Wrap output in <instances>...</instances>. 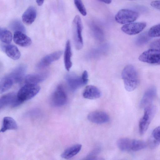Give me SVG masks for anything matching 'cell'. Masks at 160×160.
<instances>
[{
	"mask_svg": "<svg viewBox=\"0 0 160 160\" xmlns=\"http://www.w3.org/2000/svg\"><path fill=\"white\" fill-rule=\"evenodd\" d=\"M122 77L127 91H132L137 88L139 81L137 72L132 65H128L124 68L122 72Z\"/></svg>",
	"mask_w": 160,
	"mask_h": 160,
	"instance_id": "6da1fadb",
	"label": "cell"
},
{
	"mask_svg": "<svg viewBox=\"0 0 160 160\" xmlns=\"http://www.w3.org/2000/svg\"><path fill=\"white\" fill-rule=\"evenodd\" d=\"M40 89V87L37 84H26L18 91L17 94L18 99L22 104L35 97Z\"/></svg>",
	"mask_w": 160,
	"mask_h": 160,
	"instance_id": "7a4b0ae2",
	"label": "cell"
},
{
	"mask_svg": "<svg viewBox=\"0 0 160 160\" xmlns=\"http://www.w3.org/2000/svg\"><path fill=\"white\" fill-rule=\"evenodd\" d=\"M144 109L143 115L140 119L139 123V132L141 135H143L147 131L156 111V107L152 104Z\"/></svg>",
	"mask_w": 160,
	"mask_h": 160,
	"instance_id": "3957f363",
	"label": "cell"
},
{
	"mask_svg": "<svg viewBox=\"0 0 160 160\" xmlns=\"http://www.w3.org/2000/svg\"><path fill=\"white\" fill-rule=\"evenodd\" d=\"M83 25L80 16L76 15L72 22V29L75 47L77 49L79 50L83 46L82 36Z\"/></svg>",
	"mask_w": 160,
	"mask_h": 160,
	"instance_id": "277c9868",
	"label": "cell"
},
{
	"mask_svg": "<svg viewBox=\"0 0 160 160\" xmlns=\"http://www.w3.org/2000/svg\"><path fill=\"white\" fill-rule=\"evenodd\" d=\"M138 16L139 13L136 11L128 9H122L118 12L115 18L118 23L125 24L134 22Z\"/></svg>",
	"mask_w": 160,
	"mask_h": 160,
	"instance_id": "5b68a950",
	"label": "cell"
},
{
	"mask_svg": "<svg viewBox=\"0 0 160 160\" xmlns=\"http://www.w3.org/2000/svg\"><path fill=\"white\" fill-rule=\"evenodd\" d=\"M138 59L144 62L160 65V51L150 48L141 54Z\"/></svg>",
	"mask_w": 160,
	"mask_h": 160,
	"instance_id": "8992f818",
	"label": "cell"
},
{
	"mask_svg": "<svg viewBox=\"0 0 160 160\" xmlns=\"http://www.w3.org/2000/svg\"><path fill=\"white\" fill-rule=\"evenodd\" d=\"M67 100V95L63 87L61 85L58 86L52 95V104L55 107H60L66 103Z\"/></svg>",
	"mask_w": 160,
	"mask_h": 160,
	"instance_id": "52a82bcc",
	"label": "cell"
},
{
	"mask_svg": "<svg viewBox=\"0 0 160 160\" xmlns=\"http://www.w3.org/2000/svg\"><path fill=\"white\" fill-rule=\"evenodd\" d=\"M145 22H132L125 24L121 28V30L124 33L130 35L137 34L142 32L146 27Z\"/></svg>",
	"mask_w": 160,
	"mask_h": 160,
	"instance_id": "ba28073f",
	"label": "cell"
},
{
	"mask_svg": "<svg viewBox=\"0 0 160 160\" xmlns=\"http://www.w3.org/2000/svg\"><path fill=\"white\" fill-rule=\"evenodd\" d=\"M65 79L70 89L74 91L85 85L82 76H79L72 73H68L66 74Z\"/></svg>",
	"mask_w": 160,
	"mask_h": 160,
	"instance_id": "9c48e42d",
	"label": "cell"
},
{
	"mask_svg": "<svg viewBox=\"0 0 160 160\" xmlns=\"http://www.w3.org/2000/svg\"><path fill=\"white\" fill-rule=\"evenodd\" d=\"M156 94L157 89L155 87L152 86L148 88L145 92L140 101V108H144L152 104Z\"/></svg>",
	"mask_w": 160,
	"mask_h": 160,
	"instance_id": "30bf717a",
	"label": "cell"
},
{
	"mask_svg": "<svg viewBox=\"0 0 160 160\" xmlns=\"http://www.w3.org/2000/svg\"><path fill=\"white\" fill-rule=\"evenodd\" d=\"M87 118L91 122L98 124L105 123L110 120L108 115L102 111H95L90 112L88 115Z\"/></svg>",
	"mask_w": 160,
	"mask_h": 160,
	"instance_id": "8fae6325",
	"label": "cell"
},
{
	"mask_svg": "<svg viewBox=\"0 0 160 160\" xmlns=\"http://www.w3.org/2000/svg\"><path fill=\"white\" fill-rule=\"evenodd\" d=\"M62 53V51H59L46 56L38 63L37 66V68L41 69L48 67L53 62L58 59Z\"/></svg>",
	"mask_w": 160,
	"mask_h": 160,
	"instance_id": "7c38bea8",
	"label": "cell"
},
{
	"mask_svg": "<svg viewBox=\"0 0 160 160\" xmlns=\"http://www.w3.org/2000/svg\"><path fill=\"white\" fill-rule=\"evenodd\" d=\"M26 69V66L21 64L15 68L8 75L14 83H19L21 82L23 78Z\"/></svg>",
	"mask_w": 160,
	"mask_h": 160,
	"instance_id": "4fadbf2b",
	"label": "cell"
},
{
	"mask_svg": "<svg viewBox=\"0 0 160 160\" xmlns=\"http://www.w3.org/2000/svg\"><path fill=\"white\" fill-rule=\"evenodd\" d=\"M14 42L19 46L26 47L31 45L32 40L24 32L20 31L15 32L13 37Z\"/></svg>",
	"mask_w": 160,
	"mask_h": 160,
	"instance_id": "5bb4252c",
	"label": "cell"
},
{
	"mask_svg": "<svg viewBox=\"0 0 160 160\" xmlns=\"http://www.w3.org/2000/svg\"><path fill=\"white\" fill-rule=\"evenodd\" d=\"M82 95L84 98L89 99H95L101 97V92L96 87L89 85L85 87L83 91Z\"/></svg>",
	"mask_w": 160,
	"mask_h": 160,
	"instance_id": "9a60e30c",
	"label": "cell"
},
{
	"mask_svg": "<svg viewBox=\"0 0 160 160\" xmlns=\"http://www.w3.org/2000/svg\"><path fill=\"white\" fill-rule=\"evenodd\" d=\"M37 16L36 8L32 6H30L22 15V20L25 24H31L35 21Z\"/></svg>",
	"mask_w": 160,
	"mask_h": 160,
	"instance_id": "2e32d148",
	"label": "cell"
},
{
	"mask_svg": "<svg viewBox=\"0 0 160 160\" xmlns=\"http://www.w3.org/2000/svg\"><path fill=\"white\" fill-rule=\"evenodd\" d=\"M17 98V94L14 92L8 93L2 96L0 99V110L10 105L12 107Z\"/></svg>",
	"mask_w": 160,
	"mask_h": 160,
	"instance_id": "e0dca14e",
	"label": "cell"
},
{
	"mask_svg": "<svg viewBox=\"0 0 160 160\" xmlns=\"http://www.w3.org/2000/svg\"><path fill=\"white\" fill-rule=\"evenodd\" d=\"M48 76L46 72L28 74L26 76L25 82L26 84H37L44 81Z\"/></svg>",
	"mask_w": 160,
	"mask_h": 160,
	"instance_id": "ac0fdd59",
	"label": "cell"
},
{
	"mask_svg": "<svg viewBox=\"0 0 160 160\" xmlns=\"http://www.w3.org/2000/svg\"><path fill=\"white\" fill-rule=\"evenodd\" d=\"M160 144V125L152 131L148 139L150 148L155 149Z\"/></svg>",
	"mask_w": 160,
	"mask_h": 160,
	"instance_id": "d6986e66",
	"label": "cell"
},
{
	"mask_svg": "<svg viewBox=\"0 0 160 160\" xmlns=\"http://www.w3.org/2000/svg\"><path fill=\"white\" fill-rule=\"evenodd\" d=\"M82 145L77 144L73 145L65 149L61 154L62 158L68 159L78 154L82 148Z\"/></svg>",
	"mask_w": 160,
	"mask_h": 160,
	"instance_id": "ffe728a7",
	"label": "cell"
},
{
	"mask_svg": "<svg viewBox=\"0 0 160 160\" xmlns=\"http://www.w3.org/2000/svg\"><path fill=\"white\" fill-rule=\"evenodd\" d=\"M72 51L70 42L68 40L66 43L64 52V61L65 68L69 71L72 66L71 61Z\"/></svg>",
	"mask_w": 160,
	"mask_h": 160,
	"instance_id": "44dd1931",
	"label": "cell"
},
{
	"mask_svg": "<svg viewBox=\"0 0 160 160\" xmlns=\"http://www.w3.org/2000/svg\"><path fill=\"white\" fill-rule=\"evenodd\" d=\"M18 128L17 124L13 118L9 117H5L3 119L0 132H3L8 130H16Z\"/></svg>",
	"mask_w": 160,
	"mask_h": 160,
	"instance_id": "7402d4cb",
	"label": "cell"
},
{
	"mask_svg": "<svg viewBox=\"0 0 160 160\" xmlns=\"http://www.w3.org/2000/svg\"><path fill=\"white\" fill-rule=\"evenodd\" d=\"M5 52L7 55L14 60H17L20 58V52L18 48L13 45H9L5 47Z\"/></svg>",
	"mask_w": 160,
	"mask_h": 160,
	"instance_id": "603a6c76",
	"label": "cell"
},
{
	"mask_svg": "<svg viewBox=\"0 0 160 160\" xmlns=\"http://www.w3.org/2000/svg\"><path fill=\"white\" fill-rule=\"evenodd\" d=\"M14 82L11 78L7 75L1 80L0 83V92L2 94L9 89Z\"/></svg>",
	"mask_w": 160,
	"mask_h": 160,
	"instance_id": "cb8c5ba5",
	"label": "cell"
},
{
	"mask_svg": "<svg viewBox=\"0 0 160 160\" xmlns=\"http://www.w3.org/2000/svg\"><path fill=\"white\" fill-rule=\"evenodd\" d=\"M132 139L128 138H122L118 140L117 145L122 151H126L131 150Z\"/></svg>",
	"mask_w": 160,
	"mask_h": 160,
	"instance_id": "d4e9b609",
	"label": "cell"
},
{
	"mask_svg": "<svg viewBox=\"0 0 160 160\" xmlns=\"http://www.w3.org/2000/svg\"><path fill=\"white\" fill-rule=\"evenodd\" d=\"M12 35L11 32L7 29L0 28V39L4 43L9 44L12 40Z\"/></svg>",
	"mask_w": 160,
	"mask_h": 160,
	"instance_id": "484cf974",
	"label": "cell"
},
{
	"mask_svg": "<svg viewBox=\"0 0 160 160\" xmlns=\"http://www.w3.org/2000/svg\"><path fill=\"white\" fill-rule=\"evenodd\" d=\"M146 143L142 140L132 139L131 150L133 151H137L146 148Z\"/></svg>",
	"mask_w": 160,
	"mask_h": 160,
	"instance_id": "4316f807",
	"label": "cell"
},
{
	"mask_svg": "<svg viewBox=\"0 0 160 160\" xmlns=\"http://www.w3.org/2000/svg\"><path fill=\"white\" fill-rule=\"evenodd\" d=\"M10 28L15 32L20 31L24 33L26 31L23 25L18 20H14L10 24Z\"/></svg>",
	"mask_w": 160,
	"mask_h": 160,
	"instance_id": "83f0119b",
	"label": "cell"
},
{
	"mask_svg": "<svg viewBox=\"0 0 160 160\" xmlns=\"http://www.w3.org/2000/svg\"><path fill=\"white\" fill-rule=\"evenodd\" d=\"M150 37L148 33H143L140 35L135 40L136 44L141 46L147 43L150 39Z\"/></svg>",
	"mask_w": 160,
	"mask_h": 160,
	"instance_id": "f1b7e54d",
	"label": "cell"
},
{
	"mask_svg": "<svg viewBox=\"0 0 160 160\" xmlns=\"http://www.w3.org/2000/svg\"><path fill=\"white\" fill-rule=\"evenodd\" d=\"M148 34L150 37H160V24L155 25L149 29Z\"/></svg>",
	"mask_w": 160,
	"mask_h": 160,
	"instance_id": "f546056e",
	"label": "cell"
},
{
	"mask_svg": "<svg viewBox=\"0 0 160 160\" xmlns=\"http://www.w3.org/2000/svg\"><path fill=\"white\" fill-rule=\"evenodd\" d=\"M94 36L96 39L99 41H102L104 39V34L102 30L98 27L94 26L92 28Z\"/></svg>",
	"mask_w": 160,
	"mask_h": 160,
	"instance_id": "4dcf8cb0",
	"label": "cell"
},
{
	"mask_svg": "<svg viewBox=\"0 0 160 160\" xmlns=\"http://www.w3.org/2000/svg\"><path fill=\"white\" fill-rule=\"evenodd\" d=\"M74 4L80 13L83 16L87 15V12L82 0H74Z\"/></svg>",
	"mask_w": 160,
	"mask_h": 160,
	"instance_id": "1f68e13d",
	"label": "cell"
},
{
	"mask_svg": "<svg viewBox=\"0 0 160 160\" xmlns=\"http://www.w3.org/2000/svg\"><path fill=\"white\" fill-rule=\"evenodd\" d=\"M150 47L151 49L160 51V38L151 43Z\"/></svg>",
	"mask_w": 160,
	"mask_h": 160,
	"instance_id": "d6a6232c",
	"label": "cell"
},
{
	"mask_svg": "<svg viewBox=\"0 0 160 160\" xmlns=\"http://www.w3.org/2000/svg\"><path fill=\"white\" fill-rule=\"evenodd\" d=\"M150 5L153 8L160 10V0L152 1L150 3Z\"/></svg>",
	"mask_w": 160,
	"mask_h": 160,
	"instance_id": "836d02e7",
	"label": "cell"
},
{
	"mask_svg": "<svg viewBox=\"0 0 160 160\" xmlns=\"http://www.w3.org/2000/svg\"><path fill=\"white\" fill-rule=\"evenodd\" d=\"M81 76L84 85H86L88 82V74L86 70L83 71Z\"/></svg>",
	"mask_w": 160,
	"mask_h": 160,
	"instance_id": "e575fe53",
	"label": "cell"
},
{
	"mask_svg": "<svg viewBox=\"0 0 160 160\" xmlns=\"http://www.w3.org/2000/svg\"><path fill=\"white\" fill-rule=\"evenodd\" d=\"M44 0H36V2L39 6H41L42 5Z\"/></svg>",
	"mask_w": 160,
	"mask_h": 160,
	"instance_id": "d590c367",
	"label": "cell"
},
{
	"mask_svg": "<svg viewBox=\"0 0 160 160\" xmlns=\"http://www.w3.org/2000/svg\"><path fill=\"white\" fill-rule=\"evenodd\" d=\"M106 4H109L110 3L112 0H98Z\"/></svg>",
	"mask_w": 160,
	"mask_h": 160,
	"instance_id": "8d00e7d4",
	"label": "cell"
},
{
	"mask_svg": "<svg viewBox=\"0 0 160 160\" xmlns=\"http://www.w3.org/2000/svg\"></svg>",
	"mask_w": 160,
	"mask_h": 160,
	"instance_id": "74e56055",
	"label": "cell"
}]
</instances>
